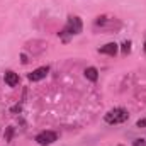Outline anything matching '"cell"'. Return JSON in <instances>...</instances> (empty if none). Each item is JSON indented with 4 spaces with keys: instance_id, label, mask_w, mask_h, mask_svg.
<instances>
[{
    "instance_id": "4",
    "label": "cell",
    "mask_w": 146,
    "mask_h": 146,
    "mask_svg": "<svg viewBox=\"0 0 146 146\" xmlns=\"http://www.w3.org/2000/svg\"><path fill=\"white\" fill-rule=\"evenodd\" d=\"M58 139V134L54 131H42L36 136V143L39 146H49Z\"/></svg>"
},
{
    "instance_id": "10",
    "label": "cell",
    "mask_w": 146,
    "mask_h": 146,
    "mask_svg": "<svg viewBox=\"0 0 146 146\" xmlns=\"http://www.w3.org/2000/svg\"><path fill=\"white\" fill-rule=\"evenodd\" d=\"M133 146H146L145 139L141 138V139H134V143H133Z\"/></svg>"
},
{
    "instance_id": "5",
    "label": "cell",
    "mask_w": 146,
    "mask_h": 146,
    "mask_svg": "<svg viewBox=\"0 0 146 146\" xmlns=\"http://www.w3.org/2000/svg\"><path fill=\"white\" fill-rule=\"evenodd\" d=\"M49 73V66H39L33 73H29V80L31 82H39L42 78H46V75Z\"/></svg>"
},
{
    "instance_id": "11",
    "label": "cell",
    "mask_w": 146,
    "mask_h": 146,
    "mask_svg": "<svg viewBox=\"0 0 146 146\" xmlns=\"http://www.w3.org/2000/svg\"><path fill=\"white\" fill-rule=\"evenodd\" d=\"M136 126H138V127H145L146 126V119H139V121L136 122Z\"/></svg>"
},
{
    "instance_id": "1",
    "label": "cell",
    "mask_w": 146,
    "mask_h": 146,
    "mask_svg": "<svg viewBox=\"0 0 146 146\" xmlns=\"http://www.w3.org/2000/svg\"><path fill=\"white\" fill-rule=\"evenodd\" d=\"M121 29V21L109 15H99L94 21V31H102V33H114Z\"/></svg>"
},
{
    "instance_id": "12",
    "label": "cell",
    "mask_w": 146,
    "mask_h": 146,
    "mask_svg": "<svg viewBox=\"0 0 146 146\" xmlns=\"http://www.w3.org/2000/svg\"><path fill=\"white\" fill-rule=\"evenodd\" d=\"M145 53H146V42H145Z\"/></svg>"
},
{
    "instance_id": "2",
    "label": "cell",
    "mask_w": 146,
    "mask_h": 146,
    "mask_svg": "<svg viewBox=\"0 0 146 146\" xmlns=\"http://www.w3.org/2000/svg\"><path fill=\"white\" fill-rule=\"evenodd\" d=\"M82 29H83V24H82L80 17H76V15H70L68 21H66V26L63 27V31L60 33V36L66 41V36H76V34L82 33Z\"/></svg>"
},
{
    "instance_id": "7",
    "label": "cell",
    "mask_w": 146,
    "mask_h": 146,
    "mask_svg": "<svg viewBox=\"0 0 146 146\" xmlns=\"http://www.w3.org/2000/svg\"><path fill=\"white\" fill-rule=\"evenodd\" d=\"M99 53L109 54V56H115V54H117V44H115V42H107L106 46L99 48Z\"/></svg>"
},
{
    "instance_id": "8",
    "label": "cell",
    "mask_w": 146,
    "mask_h": 146,
    "mask_svg": "<svg viewBox=\"0 0 146 146\" xmlns=\"http://www.w3.org/2000/svg\"><path fill=\"white\" fill-rule=\"evenodd\" d=\"M85 76H87L90 82H97V78H99V72H97V68H95V66H88V68L85 70Z\"/></svg>"
},
{
    "instance_id": "3",
    "label": "cell",
    "mask_w": 146,
    "mask_h": 146,
    "mask_svg": "<svg viewBox=\"0 0 146 146\" xmlns=\"http://www.w3.org/2000/svg\"><path fill=\"white\" fill-rule=\"evenodd\" d=\"M127 117H129V114H127L126 109H122V107H114V109H110L109 112L104 115V121H106L107 124H122V122L127 121Z\"/></svg>"
},
{
    "instance_id": "6",
    "label": "cell",
    "mask_w": 146,
    "mask_h": 146,
    "mask_svg": "<svg viewBox=\"0 0 146 146\" xmlns=\"http://www.w3.org/2000/svg\"><path fill=\"white\" fill-rule=\"evenodd\" d=\"M3 80H5V83H7L9 87H17V85H19V75L14 73V72H5Z\"/></svg>"
},
{
    "instance_id": "9",
    "label": "cell",
    "mask_w": 146,
    "mask_h": 146,
    "mask_svg": "<svg viewBox=\"0 0 146 146\" xmlns=\"http://www.w3.org/2000/svg\"><path fill=\"white\" fill-rule=\"evenodd\" d=\"M131 53V41H124L122 42V54H129Z\"/></svg>"
}]
</instances>
